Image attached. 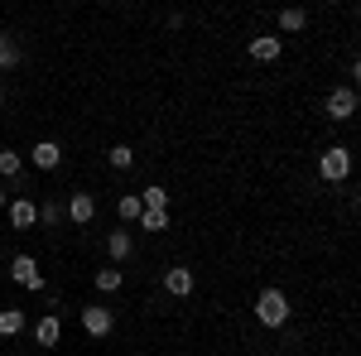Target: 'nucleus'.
<instances>
[{
    "mask_svg": "<svg viewBox=\"0 0 361 356\" xmlns=\"http://www.w3.org/2000/svg\"><path fill=\"white\" fill-rule=\"evenodd\" d=\"M255 318H260L265 328H284V323H289V299H284L279 289H260V299H255Z\"/></svg>",
    "mask_w": 361,
    "mask_h": 356,
    "instance_id": "obj_1",
    "label": "nucleus"
},
{
    "mask_svg": "<svg viewBox=\"0 0 361 356\" xmlns=\"http://www.w3.org/2000/svg\"><path fill=\"white\" fill-rule=\"evenodd\" d=\"M10 279H15V284H25L29 294H44V270H39V260H34V255H15V260H10Z\"/></svg>",
    "mask_w": 361,
    "mask_h": 356,
    "instance_id": "obj_2",
    "label": "nucleus"
},
{
    "mask_svg": "<svg viewBox=\"0 0 361 356\" xmlns=\"http://www.w3.org/2000/svg\"><path fill=\"white\" fill-rule=\"evenodd\" d=\"M318 173H323L328 183H342V178L352 173V154H347L342 145H333V149H328V154L318 159Z\"/></svg>",
    "mask_w": 361,
    "mask_h": 356,
    "instance_id": "obj_3",
    "label": "nucleus"
},
{
    "mask_svg": "<svg viewBox=\"0 0 361 356\" xmlns=\"http://www.w3.org/2000/svg\"><path fill=\"white\" fill-rule=\"evenodd\" d=\"M328 116L333 121H352L357 116V87H333L328 92Z\"/></svg>",
    "mask_w": 361,
    "mask_h": 356,
    "instance_id": "obj_4",
    "label": "nucleus"
},
{
    "mask_svg": "<svg viewBox=\"0 0 361 356\" xmlns=\"http://www.w3.org/2000/svg\"><path fill=\"white\" fill-rule=\"evenodd\" d=\"M82 328H87V337H111V328H116L111 308H102V303L82 308Z\"/></svg>",
    "mask_w": 361,
    "mask_h": 356,
    "instance_id": "obj_5",
    "label": "nucleus"
},
{
    "mask_svg": "<svg viewBox=\"0 0 361 356\" xmlns=\"http://www.w3.org/2000/svg\"><path fill=\"white\" fill-rule=\"evenodd\" d=\"M5 212L15 221V231H29L34 221H39V202H29V197H15V202H5Z\"/></svg>",
    "mask_w": 361,
    "mask_h": 356,
    "instance_id": "obj_6",
    "label": "nucleus"
},
{
    "mask_svg": "<svg viewBox=\"0 0 361 356\" xmlns=\"http://www.w3.org/2000/svg\"><path fill=\"white\" fill-rule=\"evenodd\" d=\"M164 289L173 294V299H188V294H193V270H188V265H173V270H164Z\"/></svg>",
    "mask_w": 361,
    "mask_h": 356,
    "instance_id": "obj_7",
    "label": "nucleus"
},
{
    "mask_svg": "<svg viewBox=\"0 0 361 356\" xmlns=\"http://www.w3.org/2000/svg\"><path fill=\"white\" fill-rule=\"evenodd\" d=\"M279 54H284V44H279L275 34H255V39H250V58H255V63H275Z\"/></svg>",
    "mask_w": 361,
    "mask_h": 356,
    "instance_id": "obj_8",
    "label": "nucleus"
},
{
    "mask_svg": "<svg viewBox=\"0 0 361 356\" xmlns=\"http://www.w3.org/2000/svg\"><path fill=\"white\" fill-rule=\"evenodd\" d=\"M68 217L78 221V226H87V221L97 217V197H92V192H73V197H68Z\"/></svg>",
    "mask_w": 361,
    "mask_h": 356,
    "instance_id": "obj_9",
    "label": "nucleus"
},
{
    "mask_svg": "<svg viewBox=\"0 0 361 356\" xmlns=\"http://www.w3.org/2000/svg\"><path fill=\"white\" fill-rule=\"evenodd\" d=\"M58 337H63V323H58V313L39 318V328H34V342H39V347H58Z\"/></svg>",
    "mask_w": 361,
    "mask_h": 356,
    "instance_id": "obj_10",
    "label": "nucleus"
},
{
    "mask_svg": "<svg viewBox=\"0 0 361 356\" xmlns=\"http://www.w3.org/2000/svg\"><path fill=\"white\" fill-rule=\"evenodd\" d=\"M29 159H34V164H39V168H58V164H63V149H58L54 140H39Z\"/></svg>",
    "mask_w": 361,
    "mask_h": 356,
    "instance_id": "obj_11",
    "label": "nucleus"
},
{
    "mask_svg": "<svg viewBox=\"0 0 361 356\" xmlns=\"http://www.w3.org/2000/svg\"><path fill=\"white\" fill-rule=\"evenodd\" d=\"M140 207H145V212H169V188L149 183V188L140 192Z\"/></svg>",
    "mask_w": 361,
    "mask_h": 356,
    "instance_id": "obj_12",
    "label": "nucleus"
},
{
    "mask_svg": "<svg viewBox=\"0 0 361 356\" xmlns=\"http://www.w3.org/2000/svg\"><path fill=\"white\" fill-rule=\"evenodd\" d=\"M20 68V39L15 34H0V73Z\"/></svg>",
    "mask_w": 361,
    "mask_h": 356,
    "instance_id": "obj_13",
    "label": "nucleus"
},
{
    "mask_svg": "<svg viewBox=\"0 0 361 356\" xmlns=\"http://www.w3.org/2000/svg\"><path fill=\"white\" fill-rule=\"evenodd\" d=\"M106 250H111V260H116V265H121V260H130V250H135L130 231H111V236H106Z\"/></svg>",
    "mask_w": 361,
    "mask_h": 356,
    "instance_id": "obj_14",
    "label": "nucleus"
},
{
    "mask_svg": "<svg viewBox=\"0 0 361 356\" xmlns=\"http://www.w3.org/2000/svg\"><path fill=\"white\" fill-rule=\"evenodd\" d=\"M25 332V313L20 308H0V337H20Z\"/></svg>",
    "mask_w": 361,
    "mask_h": 356,
    "instance_id": "obj_15",
    "label": "nucleus"
},
{
    "mask_svg": "<svg viewBox=\"0 0 361 356\" xmlns=\"http://www.w3.org/2000/svg\"><path fill=\"white\" fill-rule=\"evenodd\" d=\"M20 173H25L20 149H0V178H20Z\"/></svg>",
    "mask_w": 361,
    "mask_h": 356,
    "instance_id": "obj_16",
    "label": "nucleus"
},
{
    "mask_svg": "<svg viewBox=\"0 0 361 356\" xmlns=\"http://www.w3.org/2000/svg\"><path fill=\"white\" fill-rule=\"evenodd\" d=\"M308 25V10H279V29L284 34H299Z\"/></svg>",
    "mask_w": 361,
    "mask_h": 356,
    "instance_id": "obj_17",
    "label": "nucleus"
},
{
    "mask_svg": "<svg viewBox=\"0 0 361 356\" xmlns=\"http://www.w3.org/2000/svg\"><path fill=\"white\" fill-rule=\"evenodd\" d=\"M39 221H44V226H58V221H63V202H58V197H44V202H39Z\"/></svg>",
    "mask_w": 361,
    "mask_h": 356,
    "instance_id": "obj_18",
    "label": "nucleus"
},
{
    "mask_svg": "<svg viewBox=\"0 0 361 356\" xmlns=\"http://www.w3.org/2000/svg\"><path fill=\"white\" fill-rule=\"evenodd\" d=\"M116 212H121V221H140V212H145V207H140L135 192H126V197L116 202Z\"/></svg>",
    "mask_w": 361,
    "mask_h": 356,
    "instance_id": "obj_19",
    "label": "nucleus"
},
{
    "mask_svg": "<svg viewBox=\"0 0 361 356\" xmlns=\"http://www.w3.org/2000/svg\"><path fill=\"white\" fill-rule=\"evenodd\" d=\"M121 284H126V274H121V270H97V289H102V294H116Z\"/></svg>",
    "mask_w": 361,
    "mask_h": 356,
    "instance_id": "obj_20",
    "label": "nucleus"
},
{
    "mask_svg": "<svg viewBox=\"0 0 361 356\" xmlns=\"http://www.w3.org/2000/svg\"><path fill=\"white\" fill-rule=\"evenodd\" d=\"M130 164H135V149H130V145H111V168H121V173H126Z\"/></svg>",
    "mask_w": 361,
    "mask_h": 356,
    "instance_id": "obj_21",
    "label": "nucleus"
},
{
    "mask_svg": "<svg viewBox=\"0 0 361 356\" xmlns=\"http://www.w3.org/2000/svg\"><path fill=\"white\" fill-rule=\"evenodd\" d=\"M169 212H140V231H164Z\"/></svg>",
    "mask_w": 361,
    "mask_h": 356,
    "instance_id": "obj_22",
    "label": "nucleus"
},
{
    "mask_svg": "<svg viewBox=\"0 0 361 356\" xmlns=\"http://www.w3.org/2000/svg\"><path fill=\"white\" fill-rule=\"evenodd\" d=\"M0 212H5V188H0Z\"/></svg>",
    "mask_w": 361,
    "mask_h": 356,
    "instance_id": "obj_23",
    "label": "nucleus"
},
{
    "mask_svg": "<svg viewBox=\"0 0 361 356\" xmlns=\"http://www.w3.org/2000/svg\"><path fill=\"white\" fill-rule=\"evenodd\" d=\"M0 102H5V92H0Z\"/></svg>",
    "mask_w": 361,
    "mask_h": 356,
    "instance_id": "obj_24",
    "label": "nucleus"
}]
</instances>
